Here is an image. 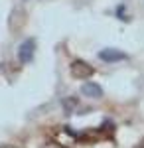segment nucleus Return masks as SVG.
I'll list each match as a JSON object with an SVG mask.
<instances>
[{
  "label": "nucleus",
  "mask_w": 144,
  "mask_h": 148,
  "mask_svg": "<svg viewBox=\"0 0 144 148\" xmlns=\"http://www.w3.org/2000/svg\"><path fill=\"white\" fill-rule=\"evenodd\" d=\"M99 59L105 61V63H117V61L128 59V56H126L122 49H117V47H105V49L99 51Z\"/></svg>",
  "instance_id": "obj_1"
},
{
  "label": "nucleus",
  "mask_w": 144,
  "mask_h": 148,
  "mask_svg": "<svg viewBox=\"0 0 144 148\" xmlns=\"http://www.w3.org/2000/svg\"><path fill=\"white\" fill-rule=\"evenodd\" d=\"M34 49H36V42L34 40H24L18 47V61L20 63H30L34 57Z\"/></svg>",
  "instance_id": "obj_2"
},
{
  "label": "nucleus",
  "mask_w": 144,
  "mask_h": 148,
  "mask_svg": "<svg viewBox=\"0 0 144 148\" xmlns=\"http://www.w3.org/2000/svg\"><path fill=\"white\" fill-rule=\"evenodd\" d=\"M81 95L89 97V99H101L103 97V87L95 81H85L81 85Z\"/></svg>",
  "instance_id": "obj_3"
},
{
  "label": "nucleus",
  "mask_w": 144,
  "mask_h": 148,
  "mask_svg": "<svg viewBox=\"0 0 144 148\" xmlns=\"http://www.w3.org/2000/svg\"><path fill=\"white\" fill-rule=\"evenodd\" d=\"M71 73H73L75 77H79V79H85L89 75H93V67L87 65L85 61H73V63H71Z\"/></svg>",
  "instance_id": "obj_4"
}]
</instances>
